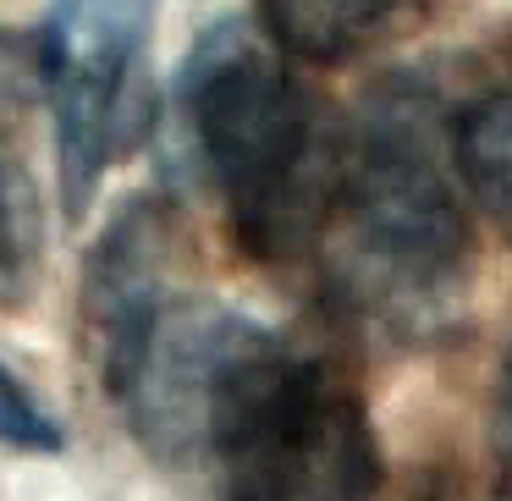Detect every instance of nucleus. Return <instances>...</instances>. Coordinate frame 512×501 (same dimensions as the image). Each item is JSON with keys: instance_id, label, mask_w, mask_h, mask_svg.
I'll return each instance as SVG.
<instances>
[{"instance_id": "nucleus-5", "label": "nucleus", "mask_w": 512, "mask_h": 501, "mask_svg": "<svg viewBox=\"0 0 512 501\" xmlns=\"http://www.w3.org/2000/svg\"><path fill=\"white\" fill-rule=\"evenodd\" d=\"M402 0H259L276 50L303 61H347L391 28Z\"/></svg>"}, {"instance_id": "nucleus-4", "label": "nucleus", "mask_w": 512, "mask_h": 501, "mask_svg": "<svg viewBox=\"0 0 512 501\" xmlns=\"http://www.w3.org/2000/svg\"><path fill=\"white\" fill-rule=\"evenodd\" d=\"M160 0H56L39 72L56 122V171L67 215H83L100 177L144 138L149 39Z\"/></svg>"}, {"instance_id": "nucleus-7", "label": "nucleus", "mask_w": 512, "mask_h": 501, "mask_svg": "<svg viewBox=\"0 0 512 501\" xmlns=\"http://www.w3.org/2000/svg\"><path fill=\"white\" fill-rule=\"evenodd\" d=\"M0 89H6V50H0ZM34 188H28L23 160L6 144V100H0V298H17L34 270Z\"/></svg>"}, {"instance_id": "nucleus-1", "label": "nucleus", "mask_w": 512, "mask_h": 501, "mask_svg": "<svg viewBox=\"0 0 512 501\" xmlns=\"http://www.w3.org/2000/svg\"><path fill=\"white\" fill-rule=\"evenodd\" d=\"M83 320L138 441L215 501H375V435L353 386L270 325L171 292L155 204L100 237Z\"/></svg>"}, {"instance_id": "nucleus-2", "label": "nucleus", "mask_w": 512, "mask_h": 501, "mask_svg": "<svg viewBox=\"0 0 512 501\" xmlns=\"http://www.w3.org/2000/svg\"><path fill=\"white\" fill-rule=\"evenodd\" d=\"M182 111L237 248L298 254L331 215L336 138L281 50L243 23L210 28L182 78Z\"/></svg>"}, {"instance_id": "nucleus-3", "label": "nucleus", "mask_w": 512, "mask_h": 501, "mask_svg": "<svg viewBox=\"0 0 512 501\" xmlns=\"http://www.w3.org/2000/svg\"><path fill=\"white\" fill-rule=\"evenodd\" d=\"M457 166L441 144V116L413 83H386L336 138L331 215L347 232L358 276L380 292L435 287L463 259Z\"/></svg>"}, {"instance_id": "nucleus-9", "label": "nucleus", "mask_w": 512, "mask_h": 501, "mask_svg": "<svg viewBox=\"0 0 512 501\" xmlns=\"http://www.w3.org/2000/svg\"><path fill=\"white\" fill-rule=\"evenodd\" d=\"M501 435L512 446V353H507V369H501Z\"/></svg>"}, {"instance_id": "nucleus-8", "label": "nucleus", "mask_w": 512, "mask_h": 501, "mask_svg": "<svg viewBox=\"0 0 512 501\" xmlns=\"http://www.w3.org/2000/svg\"><path fill=\"white\" fill-rule=\"evenodd\" d=\"M0 446H12V452H61L67 446L61 419L6 364H0Z\"/></svg>"}, {"instance_id": "nucleus-6", "label": "nucleus", "mask_w": 512, "mask_h": 501, "mask_svg": "<svg viewBox=\"0 0 512 501\" xmlns=\"http://www.w3.org/2000/svg\"><path fill=\"white\" fill-rule=\"evenodd\" d=\"M452 166L485 221L501 237H512V89L485 94L468 105V116L452 133Z\"/></svg>"}]
</instances>
